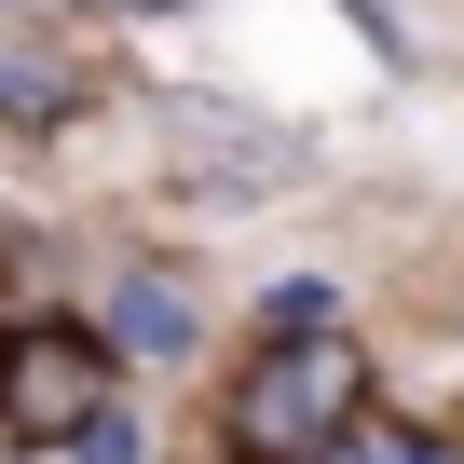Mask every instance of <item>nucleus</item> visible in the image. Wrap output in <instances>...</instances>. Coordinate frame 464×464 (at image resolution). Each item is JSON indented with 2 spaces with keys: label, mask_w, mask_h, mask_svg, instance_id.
Returning a JSON list of instances; mask_svg holds the SVG:
<instances>
[{
  "label": "nucleus",
  "mask_w": 464,
  "mask_h": 464,
  "mask_svg": "<svg viewBox=\"0 0 464 464\" xmlns=\"http://www.w3.org/2000/svg\"><path fill=\"white\" fill-rule=\"evenodd\" d=\"M218 464H328L355 423H369V342L328 328H260L246 355L218 369Z\"/></svg>",
  "instance_id": "1"
},
{
  "label": "nucleus",
  "mask_w": 464,
  "mask_h": 464,
  "mask_svg": "<svg viewBox=\"0 0 464 464\" xmlns=\"http://www.w3.org/2000/svg\"><path fill=\"white\" fill-rule=\"evenodd\" d=\"M96 396H123V355L96 314H14L0 328V437L14 450H55Z\"/></svg>",
  "instance_id": "2"
},
{
  "label": "nucleus",
  "mask_w": 464,
  "mask_h": 464,
  "mask_svg": "<svg viewBox=\"0 0 464 464\" xmlns=\"http://www.w3.org/2000/svg\"><path fill=\"white\" fill-rule=\"evenodd\" d=\"M96 328H110V355H137V369L205 355V301H191L164 260H110V274H96Z\"/></svg>",
  "instance_id": "3"
},
{
  "label": "nucleus",
  "mask_w": 464,
  "mask_h": 464,
  "mask_svg": "<svg viewBox=\"0 0 464 464\" xmlns=\"http://www.w3.org/2000/svg\"><path fill=\"white\" fill-rule=\"evenodd\" d=\"M178 150L191 178H232V191H287L314 164V137H260V110H178Z\"/></svg>",
  "instance_id": "4"
},
{
  "label": "nucleus",
  "mask_w": 464,
  "mask_h": 464,
  "mask_svg": "<svg viewBox=\"0 0 464 464\" xmlns=\"http://www.w3.org/2000/svg\"><path fill=\"white\" fill-rule=\"evenodd\" d=\"M69 110H82V82L55 55H0V123H14V137H55Z\"/></svg>",
  "instance_id": "5"
},
{
  "label": "nucleus",
  "mask_w": 464,
  "mask_h": 464,
  "mask_svg": "<svg viewBox=\"0 0 464 464\" xmlns=\"http://www.w3.org/2000/svg\"><path fill=\"white\" fill-rule=\"evenodd\" d=\"M55 450H69V464H150V437H137V410H123V396H96Z\"/></svg>",
  "instance_id": "6"
},
{
  "label": "nucleus",
  "mask_w": 464,
  "mask_h": 464,
  "mask_svg": "<svg viewBox=\"0 0 464 464\" xmlns=\"http://www.w3.org/2000/svg\"><path fill=\"white\" fill-rule=\"evenodd\" d=\"M328 464H464V450H450V437H382V423H355Z\"/></svg>",
  "instance_id": "7"
},
{
  "label": "nucleus",
  "mask_w": 464,
  "mask_h": 464,
  "mask_svg": "<svg viewBox=\"0 0 464 464\" xmlns=\"http://www.w3.org/2000/svg\"><path fill=\"white\" fill-rule=\"evenodd\" d=\"M328 314H342V287H328V274H287V287L260 301V328H328Z\"/></svg>",
  "instance_id": "8"
}]
</instances>
